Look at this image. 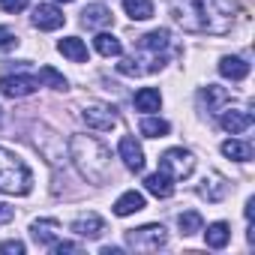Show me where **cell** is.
I'll return each instance as SVG.
<instances>
[{"label":"cell","mask_w":255,"mask_h":255,"mask_svg":"<svg viewBox=\"0 0 255 255\" xmlns=\"http://www.w3.org/2000/svg\"><path fill=\"white\" fill-rule=\"evenodd\" d=\"M69 159L78 168V174L90 183H108L111 168V150L96 135H72L69 138Z\"/></svg>","instance_id":"cell-1"},{"label":"cell","mask_w":255,"mask_h":255,"mask_svg":"<svg viewBox=\"0 0 255 255\" xmlns=\"http://www.w3.org/2000/svg\"><path fill=\"white\" fill-rule=\"evenodd\" d=\"M33 189V174L27 168V162L6 150V147H0V192H6V195H27Z\"/></svg>","instance_id":"cell-2"},{"label":"cell","mask_w":255,"mask_h":255,"mask_svg":"<svg viewBox=\"0 0 255 255\" xmlns=\"http://www.w3.org/2000/svg\"><path fill=\"white\" fill-rule=\"evenodd\" d=\"M234 12H237L234 0H201V24H204V33H210V36L228 33L231 24H234Z\"/></svg>","instance_id":"cell-3"},{"label":"cell","mask_w":255,"mask_h":255,"mask_svg":"<svg viewBox=\"0 0 255 255\" xmlns=\"http://www.w3.org/2000/svg\"><path fill=\"white\" fill-rule=\"evenodd\" d=\"M168 243V231L162 225H141V228H132L126 231V246L132 249H141V252H153V249H162Z\"/></svg>","instance_id":"cell-4"},{"label":"cell","mask_w":255,"mask_h":255,"mask_svg":"<svg viewBox=\"0 0 255 255\" xmlns=\"http://www.w3.org/2000/svg\"><path fill=\"white\" fill-rule=\"evenodd\" d=\"M168 9H171L174 21L186 33H204V24H201V0H168Z\"/></svg>","instance_id":"cell-5"},{"label":"cell","mask_w":255,"mask_h":255,"mask_svg":"<svg viewBox=\"0 0 255 255\" xmlns=\"http://www.w3.org/2000/svg\"><path fill=\"white\" fill-rule=\"evenodd\" d=\"M159 168L165 174H171L174 180H186L195 171V156L189 150H183V147H171V150H165L159 156Z\"/></svg>","instance_id":"cell-6"},{"label":"cell","mask_w":255,"mask_h":255,"mask_svg":"<svg viewBox=\"0 0 255 255\" xmlns=\"http://www.w3.org/2000/svg\"><path fill=\"white\" fill-rule=\"evenodd\" d=\"M81 120L90 126V129L108 132V129H114V126H117V111H114L111 105H99V102H93V105H87V108L81 111Z\"/></svg>","instance_id":"cell-7"},{"label":"cell","mask_w":255,"mask_h":255,"mask_svg":"<svg viewBox=\"0 0 255 255\" xmlns=\"http://www.w3.org/2000/svg\"><path fill=\"white\" fill-rule=\"evenodd\" d=\"M36 87H39V78H33V75H3L0 78V93L9 99H24V96L36 93Z\"/></svg>","instance_id":"cell-8"},{"label":"cell","mask_w":255,"mask_h":255,"mask_svg":"<svg viewBox=\"0 0 255 255\" xmlns=\"http://www.w3.org/2000/svg\"><path fill=\"white\" fill-rule=\"evenodd\" d=\"M252 123H255L252 111H240V108L219 111V126H222L225 132H231V135H240V132H246Z\"/></svg>","instance_id":"cell-9"},{"label":"cell","mask_w":255,"mask_h":255,"mask_svg":"<svg viewBox=\"0 0 255 255\" xmlns=\"http://www.w3.org/2000/svg\"><path fill=\"white\" fill-rule=\"evenodd\" d=\"M117 153H120L123 165L129 168V171H141V168H144V150H141V144H138L132 135H123V138H120Z\"/></svg>","instance_id":"cell-10"},{"label":"cell","mask_w":255,"mask_h":255,"mask_svg":"<svg viewBox=\"0 0 255 255\" xmlns=\"http://www.w3.org/2000/svg\"><path fill=\"white\" fill-rule=\"evenodd\" d=\"M63 24H66V15H63L57 6L39 3V6L33 9V27H39V30H60Z\"/></svg>","instance_id":"cell-11"},{"label":"cell","mask_w":255,"mask_h":255,"mask_svg":"<svg viewBox=\"0 0 255 255\" xmlns=\"http://www.w3.org/2000/svg\"><path fill=\"white\" fill-rule=\"evenodd\" d=\"M144 189H147L150 195H156V198H171V195H174V177L159 168L156 174H147V177H144Z\"/></svg>","instance_id":"cell-12"},{"label":"cell","mask_w":255,"mask_h":255,"mask_svg":"<svg viewBox=\"0 0 255 255\" xmlns=\"http://www.w3.org/2000/svg\"><path fill=\"white\" fill-rule=\"evenodd\" d=\"M57 231H60V222L57 219H36L30 225V237L39 246H54L57 243Z\"/></svg>","instance_id":"cell-13"},{"label":"cell","mask_w":255,"mask_h":255,"mask_svg":"<svg viewBox=\"0 0 255 255\" xmlns=\"http://www.w3.org/2000/svg\"><path fill=\"white\" fill-rule=\"evenodd\" d=\"M72 231H75L78 237L96 240V237L105 231V222H102V216H96V213H84V216H78V219L72 222Z\"/></svg>","instance_id":"cell-14"},{"label":"cell","mask_w":255,"mask_h":255,"mask_svg":"<svg viewBox=\"0 0 255 255\" xmlns=\"http://www.w3.org/2000/svg\"><path fill=\"white\" fill-rule=\"evenodd\" d=\"M114 21V15H111V9L108 6H102V3H90V6H84V12H81V24L84 27H108Z\"/></svg>","instance_id":"cell-15"},{"label":"cell","mask_w":255,"mask_h":255,"mask_svg":"<svg viewBox=\"0 0 255 255\" xmlns=\"http://www.w3.org/2000/svg\"><path fill=\"white\" fill-rule=\"evenodd\" d=\"M198 195H201V198H207L210 204H216V201H222V198L228 195V183H225V177L213 171V174H210V180L204 177V183L198 186Z\"/></svg>","instance_id":"cell-16"},{"label":"cell","mask_w":255,"mask_h":255,"mask_svg":"<svg viewBox=\"0 0 255 255\" xmlns=\"http://www.w3.org/2000/svg\"><path fill=\"white\" fill-rule=\"evenodd\" d=\"M138 210H144V195L135 192V189L123 192V195L114 201V213H117V216H132V213H138Z\"/></svg>","instance_id":"cell-17"},{"label":"cell","mask_w":255,"mask_h":255,"mask_svg":"<svg viewBox=\"0 0 255 255\" xmlns=\"http://www.w3.org/2000/svg\"><path fill=\"white\" fill-rule=\"evenodd\" d=\"M138 51H147V54H159L168 48V30H150L144 36H138Z\"/></svg>","instance_id":"cell-18"},{"label":"cell","mask_w":255,"mask_h":255,"mask_svg":"<svg viewBox=\"0 0 255 255\" xmlns=\"http://www.w3.org/2000/svg\"><path fill=\"white\" fill-rule=\"evenodd\" d=\"M57 51L63 54V57H69L72 63H84L90 54H87V45L78 39V36H66V39H60L57 42Z\"/></svg>","instance_id":"cell-19"},{"label":"cell","mask_w":255,"mask_h":255,"mask_svg":"<svg viewBox=\"0 0 255 255\" xmlns=\"http://www.w3.org/2000/svg\"><path fill=\"white\" fill-rule=\"evenodd\" d=\"M219 75L231 78V81H243L249 75V63L243 57H222L219 60Z\"/></svg>","instance_id":"cell-20"},{"label":"cell","mask_w":255,"mask_h":255,"mask_svg":"<svg viewBox=\"0 0 255 255\" xmlns=\"http://www.w3.org/2000/svg\"><path fill=\"white\" fill-rule=\"evenodd\" d=\"M231 96H228V90L225 87H219V84H207L204 90H201V102L207 105V111H213V114H219L222 111V105L228 102Z\"/></svg>","instance_id":"cell-21"},{"label":"cell","mask_w":255,"mask_h":255,"mask_svg":"<svg viewBox=\"0 0 255 255\" xmlns=\"http://www.w3.org/2000/svg\"><path fill=\"white\" fill-rule=\"evenodd\" d=\"M135 108L138 111H144V114H150V111H159V105H162V93L156 90V87H141L138 93H135Z\"/></svg>","instance_id":"cell-22"},{"label":"cell","mask_w":255,"mask_h":255,"mask_svg":"<svg viewBox=\"0 0 255 255\" xmlns=\"http://www.w3.org/2000/svg\"><path fill=\"white\" fill-rule=\"evenodd\" d=\"M204 240H207L210 249H225L228 240H231V228H228V222H213V225H207Z\"/></svg>","instance_id":"cell-23"},{"label":"cell","mask_w":255,"mask_h":255,"mask_svg":"<svg viewBox=\"0 0 255 255\" xmlns=\"http://www.w3.org/2000/svg\"><path fill=\"white\" fill-rule=\"evenodd\" d=\"M222 153L234 162H249L252 159V144L249 141H237V138H228L222 141Z\"/></svg>","instance_id":"cell-24"},{"label":"cell","mask_w":255,"mask_h":255,"mask_svg":"<svg viewBox=\"0 0 255 255\" xmlns=\"http://www.w3.org/2000/svg\"><path fill=\"white\" fill-rule=\"evenodd\" d=\"M123 9L132 21H147L153 18V3L150 0H123Z\"/></svg>","instance_id":"cell-25"},{"label":"cell","mask_w":255,"mask_h":255,"mask_svg":"<svg viewBox=\"0 0 255 255\" xmlns=\"http://www.w3.org/2000/svg\"><path fill=\"white\" fill-rule=\"evenodd\" d=\"M93 45H96V51H99L102 57H120V54H123V42H120L117 36H111V33H99V36L93 39Z\"/></svg>","instance_id":"cell-26"},{"label":"cell","mask_w":255,"mask_h":255,"mask_svg":"<svg viewBox=\"0 0 255 255\" xmlns=\"http://www.w3.org/2000/svg\"><path fill=\"white\" fill-rule=\"evenodd\" d=\"M138 129H141V135H147V138H162V135H168L171 126H168V120H162V117H150V114H147V117L141 120Z\"/></svg>","instance_id":"cell-27"},{"label":"cell","mask_w":255,"mask_h":255,"mask_svg":"<svg viewBox=\"0 0 255 255\" xmlns=\"http://www.w3.org/2000/svg\"><path fill=\"white\" fill-rule=\"evenodd\" d=\"M177 225H180V234H195V231H201L204 219H201V213H198V210H186V213H180Z\"/></svg>","instance_id":"cell-28"},{"label":"cell","mask_w":255,"mask_h":255,"mask_svg":"<svg viewBox=\"0 0 255 255\" xmlns=\"http://www.w3.org/2000/svg\"><path fill=\"white\" fill-rule=\"evenodd\" d=\"M39 81H45V84L54 87V90H66V87H69V81H66L54 66H42V69H39Z\"/></svg>","instance_id":"cell-29"},{"label":"cell","mask_w":255,"mask_h":255,"mask_svg":"<svg viewBox=\"0 0 255 255\" xmlns=\"http://www.w3.org/2000/svg\"><path fill=\"white\" fill-rule=\"evenodd\" d=\"M18 45V36L12 27H0V51H12Z\"/></svg>","instance_id":"cell-30"},{"label":"cell","mask_w":255,"mask_h":255,"mask_svg":"<svg viewBox=\"0 0 255 255\" xmlns=\"http://www.w3.org/2000/svg\"><path fill=\"white\" fill-rule=\"evenodd\" d=\"M30 0H0V9H6V12H21L27 9Z\"/></svg>","instance_id":"cell-31"},{"label":"cell","mask_w":255,"mask_h":255,"mask_svg":"<svg viewBox=\"0 0 255 255\" xmlns=\"http://www.w3.org/2000/svg\"><path fill=\"white\" fill-rule=\"evenodd\" d=\"M0 252H6V255H21V252H24V243H21V240H6V243H0Z\"/></svg>","instance_id":"cell-32"},{"label":"cell","mask_w":255,"mask_h":255,"mask_svg":"<svg viewBox=\"0 0 255 255\" xmlns=\"http://www.w3.org/2000/svg\"><path fill=\"white\" fill-rule=\"evenodd\" d=\"M51 249H54V252H60V255H63V252H81V243H69V240H57V243H54Z\"/></svg>","instance_id":"cell-33"},{"label":"cell","mask_w":255,"mask_h":255,"mask_svg":"<svg viewBox=\"0 0 255 255\" xmlns=\"http://www.w3.org/2000/svg\"><path fill=\"white\" fill-rule=\"evenodd\" d=\"M12 219H15V207H9V204L0 201V225H6V222H12Z\"/></svg>","instance_id":"cell-34"},{"label":"cell","mask_w":255,"mask_h":255,"mask_svg":"<svg viewBox=\"0 0 255 255\" xmlns=\"http://www.w3.org/2000/svg\"><path fill=\"white\" fill-rule=\"evenodd\" d=\"M60 3H72V0H60Z\"/></svg>","instance_id":"cell-35"}]
</instances>
